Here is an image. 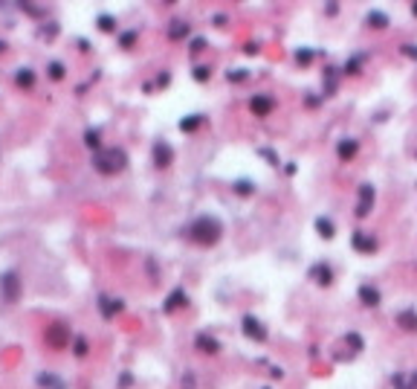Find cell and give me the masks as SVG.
I'll return each mask as SVG.
<instances>
[{
	"mask_svg": "<svg viewBox=\"0 0 417 389\" xmlns=\"http://www.w3.org/2000/svg\"><path fill=\"white\" fill-rule=\"evenodd\" d=\"M208 76H212V70H208V67H197V70H194V79H197V82H206Z\"/></svg>",
	"mask_w": 417,
	"mask_h": 389,
	"instance_id": "d4e9b609",
	"label": "cell"
},
{
	"mask_svg": "<svg viewBox=\"0 0 417 389\" xmlns=\"http://www.w3.org/2000/svg\"><path fill=\"white\" fill-rule=\"evenodd\" d=\"M354 247L362 250V253H374L377 250V238L368 236V233H354Z\"/></svg>",
	"mask_w": 417,
	"mask_h": 389,
	"instance_id": "7c38bea8",
	"label": "cell"
},
{
	"mask_svg": "<svg viewBox=\"0 0 417 389\" xmlns=\"http://www.w3.org/2000/svg\"><path fill=\"white\" fill-rule=\"evenodd\" d=\"M99 26H102V29H113V21H110L107 15H102V18H99Z\"/></svg>",
	"mask_w": 417,
	"mask_h": 389,
	"instance_id": "f1b7e54d",
	"label": "cell"
},
{
	"mask_svg": "<svg viewBox=\"0 0 417 389\" xmlns=\"http://www.w3.org/2000/svg\"><path fill=\"white\" fill-rule=\"evenodd\" d=\"M348 343L354 346V352H359V349H362V340H359V334H348Z\"/></svg>",
	"mask_w": 417,
	"mask_h": 389,
	"instance_id": "83f0119b",
	"label": "cell"
},
{
	"mask_svg": "<svg viewBox=\"0 0 417 389\" xmlns=\"http://www.w3.org/2000/svg\"><path fill=\"white\" fill-rule=\"evenodd\" d=\"M368 26H374V29H385V26H388V15H385V12H368Z\"/></svg>",
	"mask_w": 417,
	"mask_h": 389,
	"instance_id": "d6986e66",
	"label": "cell"
},
{
	"mask_svg": "<svg viewBox=\"0 0 417 389\" xmlns=\"http://www.w3.org/2000/svg\"><path fill=\"white\" fill-rule=\"evenodd\" d=\"M397 322H400L405 331H417V314L414 311H400V314H397Z\"/></svg>",
	"mask_w": 417,
	"mask_h": 389,
	"instance_id": "9a60e30c",
	"label": "cell"
},
{
	"mask_svg": "<svg viewBox=\"0 0 417 389\" xmlns=\"http://www.w3.org/2000/svg\"><path fill=\"white\" fill-rule=\"evenodd\" d=\"M46 343H49L52 349H67V346H70V331H67V325H61V322L49 325V328H46Z\"/></svg>",
	"mask_w": 417,
	"mask_h": 389,
	"instance_id": "277c9868",
	"label": "cell"
},
{
	"mask_svg": "<svg viewBox=\"0 0 417 389\" xmlns=\"http://www.w3.org/2000/svg\"><path fill=\"white\" fill-rule=\"evenodd\" d=\"M127 165V154L122 148H99L96 157H93V169L99 172V175H119L122 169Z\"/></svg>",
	"mask_w": 417,
	"mask_h": 389,
	"instance_id": "7a4b0ae2",
	"label": "cell"
},
{
	"mask_svg": "<svg viewBox=\"0 0 417 389\" xmlns=\"http://www.w3.org/2000/svg\"><path fill=\"white\" fill-rule=\"evenodd\" d=\"M371 206H374V186H371V183H362V186H359L357 215H359V218H365V215L371 212Z\"/></svg>",
	"mask_w": 417,
	"mask_h": 389,
	"instance_id": "5b68a950",
	"label": "cell"
},
{
	"mask_svg": "<svg viewBox=\"0 0 417 389\" xmlns=\"http://www.w3.org/2000/svg\"><path fill=\"white\" fill-rule=\"evenodd\" d=\"M220 233H223V227H220V221H218V218H212V215H200V218H194V221L188 224V230H185V236L191 238L194 244H200V247H212V244H218Z\"/></svg>",
	"mask_w": 417,
	"mask_h": 389,
	"instance_id": "6da1fadb",
	"label": "cell"
},
{
	"mask_svg": "<svg viewBox=\"0 0 417 389\" xmlns=\"http://www.w3.org/2000/svg\"><path fill=\"white\" fill-rule=\"evenodd\" d=\"M310 276H313V279H316L319 285H330V282H333V270H330L327 264H316V267L310 270Z\"/></svg>",
	"mask_w": 417,
	"mask_h": 389,
	"instance_id": "4fadbf2b",
	"label": "cell"
},
{
	"mask_svg": "<svg viewBox=\"0 0 417 389\" xmlns=\"http://www.w3.org/2000/svg\"><path fill=\"white\" fill-rule=\"evenodd\" d=\"M116 311H122V302H119V299H107V296H104V299H102V314H104V317H113Z\"/></svg>",
	"mask_w": 417,
	"mask_h": 389,
	"instance_id": "44dd1931",
	"label": "cell"
},
{
	"mask_svg": "<svg viewBox=\"0 0 417 389\" xmlns=\"http://www.w3.org/2000/svg\"><path fill=\"white\" fill-rule=\"evenodd\" d=\"M188 35V24L185 21H174L171 26H168V38H174V41H180V38Z\"/></svg>",
	"mask_w": 417,
	"mask_h": 389,
	"instance_id": "e0dca14e",
	"label": "cell"
},
{
	"mask_svg": "<svg viewBox=\"0 0 417 389\" xmlns=\"http://www.w3.org/2000/svg\"><path fill=\"white\" fill-rule=\"evenodd\" d=\"M15 82L21 84V87H32V84H35V73L29 70V67H23V70H18V76H15Z\"/></svg>",
	"mask_w": 417,
	"mask_h": 389,
	"instance_id": "ffe728a7",
	"label": "cell"
},
{
	"mask_svg": "<svg viewBox=\"0 0 417 389\" xmlns=\"http://www.w3.org/2000/svg\"><path fill=\"white\" fill-rule=\"evenodd\" d=\"M197 349H200V352H206V354H218L220 352V343L215 340L212 334L200 331V334H197Z\"/></svg>",
	"mask_w": 417,
	"mask_h": 389,
	"instance_id": "9c48e42d",
	"label": "cell"
},
{
	"mask_svg": "<svg viewBox=\"0 0 417 389\" xmlns=\"http://www.w3.org/2000/svg\"><path fill=\"white\" fill-rule=\"evenodd\" d=\"M411 12H414V15H417V3H414V6H411Z\"/></svg>",
	"mask_w": 417,
	"mask_h": 389,
	"instance_id": "836d02e7",
	"label": "cell"
},
{
	"mask_svg": "<svg viewBox=\"0 0 417 389\" xmlns=\"http://www.w3.org/2000/svg\"><path fill=\"white\" fill-rule=\"evenodd\" d=\"M76 354H79V357H84V354H87V340H84V337H79V340H76Z\"/></svg>",
	"mask_w": 417,
	"mask_h": 389,
	"instance_id": "484cf974",
	"label": "cell"
},
{
	"mask_svg": "<svg viewBox=\"0 0 417 389\" xmlns=\"http://www.w3.org/2000/svg\"><path fill=\"white\" fill-rule=\"evenodd\" d=\"M238 192H241V195H249V192H252V183L241 180V183H238Z\"/></svg>",
	"mask_w": 417,
	"mask_h": 389,
	"instance_id": "f546056e",
	"label": "cell"
},
{
	"mask_svg": "<svg viewBox=\"0 0 417 389\" xmlns=\"http://www.w3.org/2000/svg\"><path fill=\"white\" fill-rule=\"evenodd\" d=\"M183 302H185V291H183V288H177V291H174V294L168 296V299H165V305H162V308H165V311L171 314L174 308H180Z\"/></svg>",
	"mask_w": 417,
	"mask_h": 389,
	"instance_id": "2e32d148",
	"label": "cell"
},
{
	"mask_svg": "<svg viewBox=\"0 0 417 389\" xmlns=\"http://www.w3.org/2000/svg\"><path fill=\"white\" fill-rule=\"evenodd\" d=\"M0 296H3V302H18L21 299V279H18L15 270L0 276Z\"/></svg>",
	"mask_w": 417,
	"mask_h": 389,
	"instance_id": "3957f363",
	"label": "cell"
},
{
	"mask_svg": "<svg viewBox=\"0 0 417 389\" xmlns=\"http://www.w3.org/2000/svg\"><path fill=\"white\" fill-rule=\"evenodd\" d=\"M200 122H203V117H197V114H194L191 119H183V122H180V128H183V131H194Z\"/></svg>",
	"mask_w": 417,
	"mask_h": 389,
	"instance_id": "7402d4cb",
	"label": "cell"
},
{
	"mask_svg": "<svg viewBox=\"0 0 417 389\" xmlns=\"http://www.w3.org/2000/svg\"><path fill=\"white\" fill-rule=\"evenodd\" d=\"M391 383L394 389H417V372H397Z\"/></svg>",
	"mask_w": 417,
	"mask_h": 389,
	"instance_id": "30bf717a",
	"label": "cell"
},
{
	"mask_svg": "<svg viewBox=\"0 0 417 389\" xmlns=\"http://www.w3.org/2000/svg\"><path fill=\"white\" fill-rule=\"evenodd\" d=\"M0 49H3V41H0Z\"/></svg>",
	"mask_w": 417,
	"mask_h": 389,
	"instance_id": "e575fe53",
	"label": "cell"
},
{
	"mask_svg": "<svg viewBox=\"0 0 417 389\" xmlns=\"http://www.w3.org/2000/svg\"><path fill=\"white\" fill-rule=\"evenodd\" d=\"M84 142H87L90 148H96V145H99V131H87V134H84Z\"/></svg>",
	"mask_w": 417,
	"mask_h": 389,
	"instance_id": "cb8c5ba5",
	"label": "cell"
},
{
	"mask_svg": "<svg viewBox=\"0 0 417 389\" xmlns=\"http://www.w3.org/2000/svg\"><path fill=\"white\" fill-rule=\"evenodd\" d=\"M357 148H359L357 140H351V137L342 140V142H339V148H336V151H339V160H351V157L357 154Z\"/></svg>",
	"mask_w": 417,
	"mask_h": 389,
	"instance_id": "5bb4252c",
	"label": "cell"
},
{
	"mask_svg": "<svg viewBox=\"0 0 417 389\" xmlns=\"http://www.w3.org/2000/svg\"><path fill=\"white\" fill-rule=\"evenodd\" d=\"M203 47H206V41H203V38H194V41H191V49H194V52H200Z\"/></svg>",
	"mask_w": 417,
	"mask_h": 389,
	"instance_id": "1f68e13d",
	"label": "cell"
},
{
	"mask_svg": "<svg viewBox=\"0 0 417 389\" xmlns=\"http://www.w3.org/2000/svg\"><path fill=\"white\" fill-rule=\"evenodd\" d=\"M133 38H136V32H125V35H122V44H125V47H130V44H133Z\"/></svg>",
	"mask_w": 417,
	"mask_h": 389,
	"instance_id": "d6a6232c",
	"label": "cell"
},
{
	"mask_svg": "<svg viewBox=\"0 0 417 389\" xmlns=\"http://www.w3.org/2000/svg\"><path fill=\"white\" fill-rule=\"evenodd\" d=\"M41 383H44V386H52V389H64V386H61V383L55 380V377H49V375L41 377Z\"/></svg>",
	"mask_w": 417,
	"mask_h": 389,
	"instance_id": "4316f807",
	"label": "cell"
},
{
	"mask_svg": "<svg viewBox=\"0 0 417 389\" xmlns=\"http://www.w3.org/2000/svg\"><path fill=\"white\" fill-rule=\"evenodd\" d=\"M359 299H362V305L377 308L380 305V291H377L374 285H362V288H359Z\"/></svg>",
	"mask_w": 417,
	"mask_h": 389,
	"instance_id": "8fae6325",
	"label": "cell"
},
{
	"mask_svg": "<svg viewBox=\"0 0 417 389\" xmlns=\"http://www.w3.org/2000/svg\"><path fill=\"white\" fill-rule=\"evenodd\" d=\"M243 334H246V337H252V340H266V328L261 325V319H255L252 314H249V317H243Z\"/></svg>",
	"mask_w": 417,
	"mask_h": 389,
	"instance_id": "8992f818",
	"label": "cell"
},
{
	"mask_svg": "<svg viewBox=\"0 0 417 389\" xmlns=\"http://www.w3.org/2000/svg\"><path fill=\"white\" fill-rule=\"evenodd\" d=\"M46 70H49V76H52V79H64V64H61V61H52Z\"/></svg>",
	"mask_w": 417,
	"mask_h": 389,
	"instance_id": "603a6c76",
	"label": "cell"
},
{
	"mask_svg": "<svg viewBox=\"0 0 417 389\" xmlns=\"http://www.w3.org/2000/svg\"><path fill=\"white\" fill-rule=\"evenodd\" d=\"M316 230L322 238H333V221L330 218H316Z\"/></svg>",
	"mask_w": 417,
	"mask_h": 389,
	"instance_id": "ac0fdd59",
	"label": "cell"
},
{
	"mask_svg": "<svg viewBox=\"0 0 417 389\" xmlns=\"http://www.w3.org/2000/svg\"><path fill=\"white\" fill-rule=\"evenodd\" d=\"M171 157H174V151H171L168 142H157L154 145V163L160 165V169H165V165L171 163Z\"/></svg>",
	"mask_w": 417,
	"mask_h": 389,
	"instance_id": "ba28073f",
	"label": "cell"
},
{
	"mask_svg": "<svg viewBox=\"0 0 417 389\" xmlns=\"http://www.w3.org/2000/svg\"><path fill=\"white\" fill-rule=\"evenodd\" d=\"M252 114L255 117H266V114H272V107H275V99L272 96H266V93H261V96H255L252 99Z\"/></svg>",
	"mask_w": 417,
	"mask_h": 389,
	"instance_id": "52a82bcc",
	"label": "cell"
},
{
	"mask_svg": "<svg viewBox=\"0 0 417 389\" xmlns=\"http://www.w3.org/2000/svg\"><path fill=\"white\" fill-rule=\"evenodd\" d=\"M403 52L408 55V59H417V47H414V44H405V47H403Z\"/></svg>",
	"mask_w": 417,
	"mask_h": 389,
	"instance_id": "4dcf8cb0",
	"label": "cell"
}]
</instances>
